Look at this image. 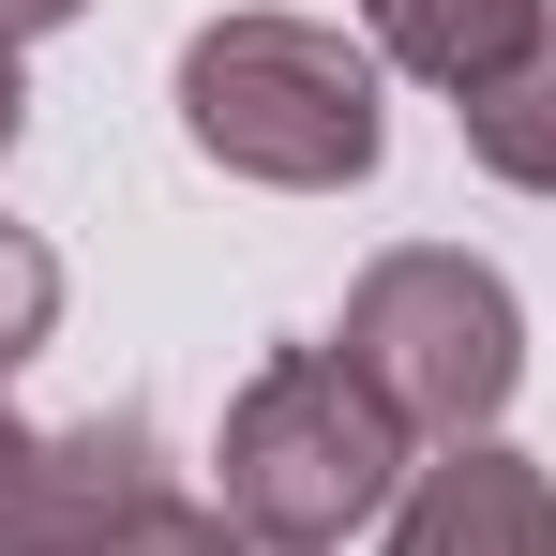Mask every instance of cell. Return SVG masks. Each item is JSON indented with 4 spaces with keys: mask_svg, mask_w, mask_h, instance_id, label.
Here are the masks:
<instances>
[{
    "mask_svg": "<svg viewBox=\"0 0 556 556\" xmlns=\"http://www.w3.org/2000/svg\"><path fill=\"white\" fill-rule=\"evenodd\" d=\"M181 481L151 421H15L0 406V556H105L136 542Z\"/></svg>",
    "mask_w": 556,
    "mask_h": 556,
    "instance_id": "cell-4",
    "label": "cell"
},
{
    "mask_svg": "<svg viewBox=\"0 0 556 556\" xmlns=\"http://www.w3.org/2000/svg\"><path fill=\"white\" fill-rule=\"evenodd\" d=\"M181 136L226 181L271 195H346L391 151V105H376V46L316 30V15H211L181 46Z\"/></svg>",
    "mask_w": 556,
    "mask_h": 556,
    "instance_id": "cell-1",
    "label": "cell"
},
{
    "mask_svg": "<svg viewBox=\"0 0 556 556\" xmlns=\"http://www.w3.org/2000/svg\"><path fill=\"white\" fill-rule=\"evenodd\" d=\"M46 331H61V256H46L30 226H0V376L30 362Z\"/></svg>",
    "mask_w": 556,
    "mask_h": 556,
    "instance_id": "cell-8",
    "label": "cell"
},
{
    "mask_svg": "<svg viewBox=\"0 0 556 556\" xmlns=\"http://www.w3.org/2000/svg\"><path fill=\"white\" fill-rule=\"evenodd\" d=\"M391 556H556V481L496 437H466L452 466H421L391 496Z\"/></svg>",
    "mask_w": 556,
    "mask_h": 556,
    "instance_id": "cell-5",
    "label": "cell"
},
{
    "mask_svg": "<svg viewBox=\"0 0 556 556\" xmlns=\"http://www.w3.org/2000/svg\"><path fill=\"white\" fill-rule=\"evenodd\" d=\"M105 556H301V542H271V527H241V511H195V496H166L136 542H105Z\"/></svg>",
    "mask_w": 556,
    "mask_h": 556,
    "instance_id": "cell-9",
    "label": "cell"
},
{
    "mask_svg": "<svg viewBox=\"0 0 556 556\" xmlns=\"http://www.w3.org/2000/svg\"><path fill=\"white\" fill-rule=\"evenodd\" d=\"M211 466H226V511H241V527L331 556L346 527H376V511L406 496V421L346 376V346H271V362L241 376Z\"/></svg>",
    "mask_w": 556,
    "mask_h": 556,
    "instance_id": "cell-2",
    "label": "cell"
},
{
    "mask_svg": "<svg viewBox=\"0 0 556 556\" xmlns=\"http://www.w3.org/2000/svg\"><path fill=\"white\" fill-rule=\"evenodd\" d=\"M15 121H30V76H15V46H0V151H15Z\"/></svg>",
    "mask_w": 556,
    "mask_h": 556,
    "instance_id": "cell-11",
    "label": "cell"
},
{
    "mask_svg": "<svg viewBox=\"0 0 556 556\" xmlns=\"http://www.w3.org/2000/svg\"><path fill=\"white\" fill-rule=\"evenodd\" d=\"M346 376H362L376 406L406 421V437H496V406L527 391V301L481 271V256H452V241H406V256H376L362 286H346Z\"/></svg>",
    "mask_w": 556,
    "mask_h": 556,
    "instance_id": "cell-3",
    "label": "cell"
},
{
    "mask_svg": "<svg viewBox=\"0 0 556 556\" xmlns=\"http://www.w3.org/2000/svg\"><path fill=\"white\" fill-rule=\"evenodd\" d=\"M542 46H556V0H376V61L421 76V91H452V105L511 91Z\"/></svg>",
    "mask_w": 556,
    "mask_h": 556,
    "instance_id": "cell-6",
    "label": "cell"
},
{
    "mask_svg": "<svg viewBox=\"0 0 556 556\" xmlns=\"http://www.w3.org/2000/svg\"><path fill=\"white\" fill-rule=\"evenodd\" d=\"M91 0H0V46H30V30H76Z\"/></svg>",
    "mask_w": 556,
    "mask_h": 556,
    "instance_id": "cell-10",
    "label": "cell"
},
{
    "mask_svg": "<svg viewBox=\"0 0 556 556\" xmlns=\"http://www.w3.org/2000/svg\"><path fill=\"white\" fill-rule=\"evenodd\" d=\"M452 121H466V151H481V166H496L511 195H556V46L527 61V76H511V91L452 105Z\"/></svg>",
    "mask_w": 556,
    "mask_h": 556,
    "instance_id": "cell-7",
    "label": "cell"
}]
</instances>
